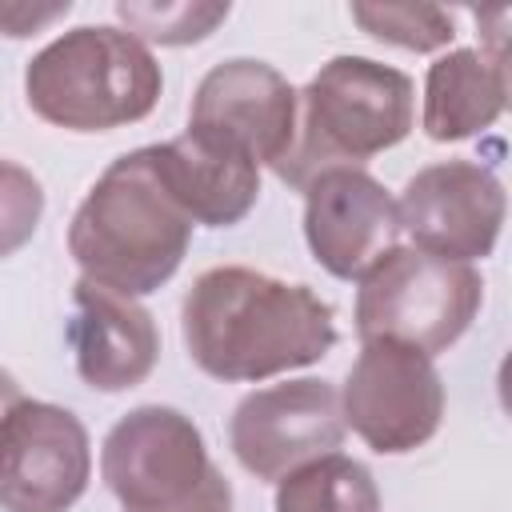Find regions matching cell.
Instances as JSON below:
<instances>
[{"label":"cell","mask_w":512,"mask_h":512,"mask_svg":"<svg viewBox=\"0 0 512 512\" xmlns=\"http://www.w3.org/2000/svg\"><path fill=\"white\" fill-rule=\"evenodd\" d=\"M20 396H24V392H20V384H16V376L0 368V416H4V412H8V408H12L16 400H20Z\"/></svg>","instance_id":"cell-21"},{"label":"cell","mask_w":512,"mask_h":512,"mask_svg":"<svg viewBox=\"0 0 512 512\" xmlns=\"http://www.w3.org/2000/svg\"><path fill=\"white\" fill-rule=\"evenodd\" d=\"M484 304V280L472 264L420 248L384 252L356 288L360 340H392L424 356L448 352Z\"/></svg>","instance_id":"cell-5"},{"label":"cell","mask_w":512,"mask_h":512,"mask_svg":"<svg viewBox=\"0 0 512 512\" xmlns=\"http://www.w3.org/2000/svg\"><path fill=\"white\" fill-rule=\"evenodd\" d=\"M192 220L152 168V152L116 156L68 224V252L84 280L120 296H148L180 268Z\"/></svg>","instance_id":"cell-2"},{"label":"cell","mask_w":512,"mask_h":512,"mask_svg":"<svg viewBox=\"0 0 512 512\" xmlns=\"http://www.w3.org/2000/svg\"><path fill=\"white\" fill-rule=\"evenodd\" d=\"M228 4H200V0H176V4H116V16L128 24V32L152 44H196L204 40L220 20H228Z\"/></svg>","instance_id":"cell-18"},{"label":"cell","mask_w":512,"mask_h":512,"mask_svg":"<svg viewBox=\"0 0 512 512\" xmlns=\"http://www.w3.org/2000/svg\"><path fill=\"white\" fill-rule=\"evenodd\" d=\"M100 472L124 512H192L232 504L192 416L168 404H140L112 424L100 448Z\"/></svg>","instance_id":"cell-6"},{"label":"cell","mask_w":512,"mask_h":512,"mask_svg":"<svg viewBox=\"0 0 512 512\" xmlns=\"http://www.w3.org/2000/svg\"><path fill=\"white\" fill-rule=\"evenodd\" d=\"M92 476L88 432L76 412L20 396L0 416V508L68 512Z\"/></svg>","instance_id":"cell-8"},{"label":"cell","mask_w":512,"mask_h":512,"mask_svg":"<svg viewBox=\"0 0 512 512\" xmlns=\"http://www.w3.org/2000/svg\"><path fill=\"white\" fill-rule=\"evenodd\" d=\"M348 12L372 40H384L408 52H436V48H448L456 36L452 12L436 4H352Z\"/></svg>","instance_id":"cell-17"},{"label":"cell","mask_w":512,"mask_h":512,"mask_svg":"<svg viewBox=\"0 0 512 512\" xmlns=\"http://www.w3.org/2000/svg\"><path fill=\"white\" fill-rule=\"evenodd\" d=\"M72 4L68 0H56V4H24V0H12V4H0V32L20 40V36H36L40 28H48L52 20L68 16Z\"/></svg>","instance_id":"cell-20"},{"label":"cell","mask_w":512,"mask_h":512,"mask_svg":"<svg viewBox=\"0 0 512 512\" xmlns=\"http://www.w3.org/2000/svg\"><path fill=\"white\" fill-rule=\"evenodd\" d=\"M152 168L192 224L228 228L240 224L260 196V164L216 136L184 128L168 144H148Z\"/></svg>","instance_id":"cell-14"},{"label":"cell","mask_w":512,"mask_h":512,"mask_svg":"<svg viewBox=\"0 0 512 512\" xmlns=\"http://www.w3.org/2000/svg\"><path fill=\"white\" fill-rule=\"evenodd\" d=\"M396 236V200L364 168H328L304 184V240L336 280H360Z\"/></svg>","instance_id":"cell-12"},{"label":"cell","mask_w":512,"mask_h":512,"mask_svg":"<svg viewBox=\"0 0 512 512\" xmlns=\"http://www.w3.org/2000/svg\"><path fill=\"white\" fill-rule=\"evenodd\" d=\"M508 104V64L496 52L452 48L424 80V132L436 144L468 140L500 120Z\"/></svg>","instance_id":"cell-15"},{"label":"cell","mask_w":512,"mask_h":512,"mask_svg":"<svg viewBox=\"0 0 512 512\" xmlns=\"http://www.w3.org/2000/svg\"><path fill=\"white\" fill-rule=\"evenodd\" d=\"M232 504H204V508H192V512H228Z\"/></svg>","instance_id":"cell-22"},{"label":"cell","mask_w":512,"mask_h":512,"mask_svg":"<svg viewBox=\"0 0 512 512\" xmlns=\"http://www.w3.org/2000/svg\"><path fill=\"white\" fill-rule=\"evenodd\" d=\"M164 72L144 40L112 24H80L44 44L24 68L28 108L68 132H112L144 120Z\"/></svg>","instance_id":"cell-4"},{"label":"cell","mask_w":512,"mask_h":512,"mask_svg":"<svg viewBox=\"0 0 512 512\" xmlns=\"http://www.w3.org/2000/svg\"><path fill=\"white\" fill-rule=\"evenodd\" d=\"M180 328L192 364L228 384L316 364L336 344L328 300L244 264L200 272L180 304Z\"/></svg>","instance_id":"cell-1"},{"label":"cell","mask_w":512,"mask_h":512,"mask_svg":"<svg viewBox=\"0 0 512 512\" xmlns=\"http://www.w3.org/2000/svg\"><path fill=\"white\" fill-rule=\"evenodd\" d=\"M396 216L400 232L412 236V248L472 264L492 256L500 240L504 184L476 160H440L404 184Z\"/></svg>","instance_id":"cell-10"},{"label":"cell","mask_w":512,"mask_h":512,"mask_svg":"<svg viewBox=\"0 0 512 512\" xmlns=\"http://www.w3.org/2000/svg\"><path fill=\"white\" fill-rule=\"evenodd\" d=\"M340 392L328 380L304 376L248 392L228 424L232 456L256 480H284L288 472L328 456L344 440Z\"/></svg>","instance_id":"cell-9"},{"label":"cell","mask_w":512,"mask_h":512,"mask_svg":"<svg viewBox=\"0 0 512 512\" xmlns=\"http://www.w3.org/2000/svg\"><path fill=\"white\" fill-rule=\"evenodd\" d=\"M344 428H352L372 452L404 456L428 444L444 416V384L432 356L392 344L364 340L340 392Z\"/></svg>","instance_id":"cell-7"},{"label":"cell","mask_w":512,"mask_h":512,"mask_svg":"<svg viewBox=\"0 0 512 512\" xmlns=\"http://www.w3.org/2000/svg\"><path fill=\"white\" fill-rule=\"evenodd\" d=\"M276 512H380V492L360 460L328 452L280 480Z\"/></svg>","instance_id":"cell-16"},{"label":"cell","mask_w":512,"mask_h":512,"mask_svg":"<svg viewBox=\"0 0 512 512\" xmlns=\"http://www.w3.org/2000/svg\"><path fill=\"white\" fill-rule=\"evenodd\" d=\"M300 92L264 60H220L196 84L188 128L244 148L256 164L276 168L296 140Z\"/></svg>","instance_id":"cell-11"},{"label":"cell","mask_w":512,"mask_h":512,"mask_svg":"<svg viewBox=\"0 0 512 512\" xmlns=\"http://www.w3.org/2000/svg\"><path fill=\"white\" fill-rule=\"evenodd\" d=\"M44 216V188L40 180L12 160H0V260L20 252Z\"/></svg>","instance_id":"cell-19"},{"label":"cell","mask_w":512,"mask_h":512,"mask_svg":"<svg viewBox=\"0 0 512 512\" xmlns=\"http://www.w3.org/2000/svg\"><path fill=\"white\" fill-rule=\"evenodd\" d=\"M412 124L416 88L400 68L368 56H332L300 92L296 140L272 172L304 188L328 168H360L368 156L396 148Z\"/></svg>","instance_id":"cell-3"},{"label":"cell","mask_w":512,"mask_h":512,"mask_svg":"<svg viewBox=\"0 0 512 512\" xmlns=\"http://www.w3.org/2000/svg\"><path fill=\"white\" fill-rule=\"evenodd\" d=\"M72 304L76 316L68 324V344L80 380L96 392H124L148 380L160 360V332L152 312L132 296L100 288L84 276L72 288Z\"/></svg>","instance_id":"cell-13"}]
</instances>
